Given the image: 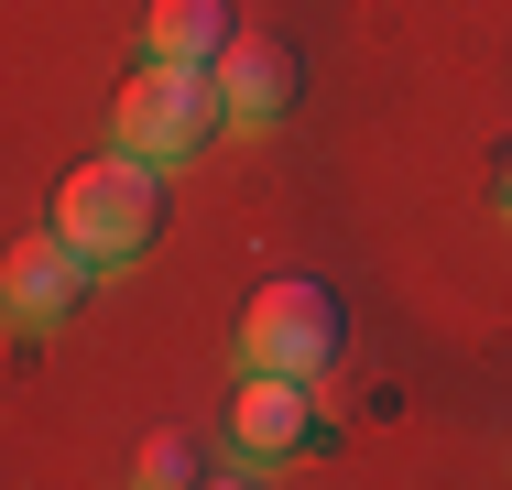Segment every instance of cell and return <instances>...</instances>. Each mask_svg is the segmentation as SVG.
<instances>
[{
  "instance_id": "cell-8",
  "label": "cell",
  "mask_w": 512,
  "mask_h": 490,
  "mask_svg": "<svg viewBox=\"0 0 512 490\" xmlns=\"http://www.w3.org/2000/svg\"><path fill=\"white\" fill-rule=\"evenodd\" d=\"M131 480H153V490H175V480H197V458H186V436H153L142 447V469Z\"/></svg>"
},
{
  "instance_id": "cell-9",
  "label": "cell",
  "mask_w": 512,
  "mask_h": 490,
  "mask_svg": "<svg viewBox=\"0 0 512 490\" xmlns=\"http://www.w3.org/2000/svg\"><path fill=\"white\" fill-rule=\"evenodd\" d=\"M502 218H512V153H502Z\"/></svg>"
},
{
  "instance_id": "cell-7",
  "label": "cell",
  "mask_w": 512,
  "mask_h": 490,
  "mask_svg": "<svg viewBox=\"0 0 512 490\" xmlns=\"http://www.w3.org/2000/svg\"><path fill=\"white\" fill-rule=\"evenodd\" d=\"M229 33H240L229 0H153L142 11V55H164V66H207Z\"/></svg>"
},
{
  "instance_id": "cell-1",
  "label": "cell",
  "mask_w": 512,
  "mask_h": 490,
  "mask_svg": "<svg viewBox=\"0 0 512 490\" xmlns=\"http://www.w3.org/2000/svg\"><path fill=\"white\" fill-rule=\"evenodd\" d=\"M55 229L88 251V262H131V251H153V229H164V175L153 164H131L120 142L109 153H88L66 186H55Z\"/></svg>"
},
{
  "instance_id": "cell-6",
  "label": "cell",
  "mask_w": 512,
  "mask_h": 490,
  "mask_svg": "<svg viewBox=\"0 0 512 490\" xmlns=\"http://www.w3.org/2000/svg\"><path fill=\"white\" fill-rule=\"evenodd\" d=\"M306 425H316V403H306V382L295 371H251L240 382V403H229V436H240V458H295L306 447Z\"/></svg>"
},
{
  "instance_id": "cell-5",
  "label": "cell",
  "mask_w": 512,
  "mask_h": 490,
  "mask_svg": "<svg viewBox=\"0 0 512 490\" xmlns=\"http://www.w3.org/2000/svg\"><path fill=\"white\" fill-rule=\"evenodd\" d=\"M88 284H99V262H88L66 229H33V240L0 251V316H11V327H55Z\"/></svg>"
},
{
  "instance_id": "cell-4",
  "label": "cell",
  "mask_w": 512,
  "mask_h": 490,
  "mask_svg": "<svg viewBox=\"0 0 512 490\" xmlns=\"http://www.w3.org/2000/svg\"><path fill=\"white\" fill-rule=\"evenodd\" d=\"M207 98H218V131H273L295 109V55L273 33H229L207 55Z\"/></svg>"
},
{
  "instance_id": "cell-2",
  "label": "cell",
  "mask_w": 512,
  "mask_h": 490,
  "mask_svg": "<svg viewBox=\"0 0 512 490\" xmlns=\"http://www.w3.org/2000/svg\"><path fill=\"white\" fill-rule=\"evenodd\" d=\"M109 142H120L131 164H153V175H186L207 142H218L207 66H164V55H142V77H131L120 109H109Z\"/></svg>"
},
{
  "instance_id": "cell-3",
  "label": "cell",
  "mask_w": 512,
  "mask_h": 490,
  "mask_svg": "<svg viewBox=\"0 0 512 490\" xmlns=\"http://www.w3.org/2000/svg\"><path fill=\"white\" fill-rule=\"evenodd\" d=\"M338 360V294L327 284H262L240 316V371H295L316 382Z\"/></svg>"
}]
</instances>
